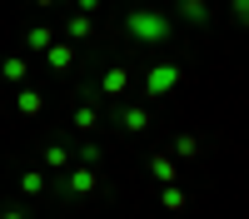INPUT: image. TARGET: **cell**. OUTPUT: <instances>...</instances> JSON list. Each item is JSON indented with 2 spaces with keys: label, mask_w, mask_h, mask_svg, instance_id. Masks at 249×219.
<instances>
[{
  "label": "cell",
  "mask_w": 249,
  "mask_h": 219,
  "mask_svg": "<svg viewBox=\"0 0 249 219\" xmlns=\"http://www.w3.org/2000/svg\"><path fill=\"white\" fill-rule=\"evenodd\" d=\"M45 65H50L55 75H65V70L75 65V45H65V40H55V45L45 50Z\"/></svg>",
  "instance_id": "52a82bcc"
},
{
  "label": "cell",
  "mask_w": 249,
  "mask_h": 219,
  "mask_svg": "<svg viewBox=\"0 0 249 219\" xmlns=\"http://www.w3.org/2000/svg\"><path fill=\"white\" fill-rule=\"evenodd\" d=\"M115 125L124 135H144V130H150V110H144V105H115Z\"/></svg>",
  "instance_id": "277c9868"
},
{
  "label": "cell",
  "mask_w": 249,
  "mask_h": 219,
  "mask_svg": "<svg viewBox=\"0 0 249 219\" xmlns=\"http://www.w3.org/2000/svg\"><path fill=\"white\" fill-rule=\"evenodd\" d=\"M184 80V70H179V60H150L144 65V75H140V95H150V100H164L175 85Z\"/></svg>",
  "instance_id": "7a4b0ae2"
},
{
  "label": "cell",
  "mask_w": 249,
  "mask_h": 219,
  "mask_svg": "<svg viewBox=\"0 0 249 219\" xmlns=\"http://www.w3.org/2000/svg\"><path fill=\"white\" fill-rule=\"evenodd\" d=\"M75 130H80V135H90V130H100V110H95V90H85V105L75 110Z\"/></svg>",
  "instance_id": "ba28073f"
},
{
  "label": "cell",
  "mask_w": 249,
  "mask_h": 219,
  "mask_svg": "<svg viewBox=\"0 0 249 219\" xmlns=\"http://www.w3.org/2000/svg\"><path fill=\"white\" fill-rule=\"evenodd\" d=\"M120 30L135 40L140 50H164L175 40V15H160V10H124V20H120Z\"/></svg>",
  "instance_id": "6da1fadb"
},
{
  "label": "cell",
  "mask_w": 249,
  "mask_h": 219,
  "mask_svg": "<svg viewBox=\"0 0 249 219\" xmlns=\"http://www.w3.org/2000/svg\"><path fill=\"white\" fill-rule=\"evenodd\" d=\"M164 209H184V189H175V185H164Z\"/></svg>",
  "instance_id": "ac0fdd59"
},
{
  "label": "cell",
  "mask_w": 249,
  "mask_h": 219,
  "mask_svg": "<svg viewBox=\"0 0 249 219\" xmlns=\"http://www.w3.org/2000/svg\"><path fill=\"white\" fill-rule=\"evenodd\" d=\"M50 45H55V30H50V25H35V30L25 35V50H50Z\"/></svg>",
  "instance_id": "5bb4252c"
},
{
  "label": "cell",
  "mask_w": 249,
  "mask_h": 219,
  "mask_svg": "<svg viewBox=\"0 0 249 219\" xmlns=\"http://www.w3.org/2000/svg\"><path fill=\"white\" fill-rule=\"evenodd\" d=\"M244 15H249V0H234V5H230V20H234V25H244Z\"/></svg>",
  "instance_id": "d6986e66"
},
{
  "label": "cell",
  "mask_w": 249,
  "mask_h": 219,
  "mask_svg": "<svg viewBox=\"0 0 249 219\" xmlns=\"http://www.w3.org/2000/svg\"><path fill=\"white\" fill-rule=\"evenodd\" d=\"M90 30H95V20H90V15H65V35H70V40H85Z\"/></svg>",
  "instance_id": "4fadbf2b"
},
{
  "label": "cell",
  "mask_w": 249,
  "mask_h": 219,
  "mask_svg": "<svg viewBox=\"0 0 249 219\" xmlns=\"http://www.w3.org/2000/svg\"><path fill=\"white\" fill-rule=\"evenodd\" d=\"M45 165H50V169H65V165H70V150H65V145H45Z\"/></svg>",
  "instance_id": "2e32d148"
},
{
  "label": "cell",
  "mask_w": 249,
  "mask_h": 219,
  "mask_svg": "<svg viewBox=\"0 0 249 219\" xmlns=\"http://www.w3.org/2000/svg\"><path fill=\"white\" fill-rule=\"evenodd\" d=\"M80 165H85V169L100 165V145H95V139H85V145H80Z\"/></svg>",
  "instance_id": "e0dca14e"
},
{
  "label": "cell",
  "mask_w": 249,
  "mask_h": 219,
  "mask_svg": "<svg viewBox=\"0 0 249 219\" xmlns=\"http://www.w3.org/2000/svg\"><path fill=\"white\" fill-rule=\"evenodd\" d=\"M15 105H20V115H40V110H45V95H40V90H20Z\"/></svg>",
  "instance_id": "7c38bea8"
},
{
  "label": "cell",
  "mask_w": 249,
  "mask_h": 219,
  "mask_svg": "<svg viewBox=\"0 0 249 219\" xmlns=\"http://www.w3.org/2000/svg\"><path fill=\"white\" fill-rule=\"evenodd\" d=\"M124 90H130V65H110V70H105V80H100V90H95V100H100V95L120 100Z\"/></svg>",
  "instance_id": "8992f818"
},
{
  "label": "cell",
  "mask_w": 249,
  "mask_h": 219,
  "mask_svg": "<svg viewBox=\"0 0 249 219\" xmlns=\"http://www.w3.org/2000/svg\"><path fill=\"white\" fill-rule=\"evenodd\" d=\"M100 10V0H80V15H95Z\"/></svg>",
  "instance_id": "ffe728a7"
},
{
  "label": "cell",
  "mask_w": 249,
  "mask_h": 219,
  "mask_svg": "<svg viewBox=\"0 0 249 219\" xmlns=\"http://www.w3.org/2000/svg\"><path fill=\"white\" fill-rule=\"evenodd\" d=\"M0 75H5L10 85H25V75H30V60H25V55H5V60H0Z\"/></svg>",
  "instance_id": "9c48e42d"
},
{
  "label": "cell",
  "mask_w": 249,
  "mask_h": 219,
  "mask_svg": "<svg viewBox=\"0 0 249 219\" xmlns=\"http://www.w3.org/2000/svg\"><path fill=\"white\" fill-rule=\"evenodd\" d=\"M195 154H199V139H195V135H175L170 159H195Z\"/></svg>",
  "instance_id": "8fae6325"
},
{
  "label": "cell",
  "mask_w": 249,
  "mask_h": 219,
  "mask_svg": "<svg viewBox=\"0 0 249 219\" xmlns=\"http://www.w3.org/2000/svg\"><path fill=\"white\" fill-rule=\"evenodd\" d=\"M45 189H50V194H60V199H80V194H95V189H100V169H85V165H80V169H70L65 179H50Z\"/></svg>",
  "instance_id": "3957f363"
},
{
  "label": "cell",
  "mask_w": 249,
  "mask_h": 219,
  "mask_svg": "<svg viewBox=\"0 0 249 219\" xmlns=\"http://www.w3.org/2000/svg\"><path fill=\"white\" fill-rule=\"evenodd\" d=\"M45 185H50V179L40 174V169H30V174H20V189H25V194H45Z\"/></svg>",
  "instance_id": "9a60e30c"
},
{
  "label": "cell",
  "mask_w": 249,
  "mask_h": 219,
  "mask_svg": "<svg viewBox=\"0 0 249 219\" xmlns=\"http://www.w3.org/2000/svg\"><path fill=\"white\" fill-rule=\"evenodd\" d=\"M0 219H25V214H20V209H5V214H0Z\"/></svg>",
  "instance_id": "44dd1931"
},
{
  "label": "cell",
  "mask_w": 249,
  "mask_h": 219,
  "mask_svg": "<svg viewBox=\"0 0 249 219\" xmlns=\"http://www.w3.org/2000/svg\"><path fill=\"white\" fill-rule=\"evenodd\" d=\"M150 174L160 179V185H175V179H179V165H175L170 154H155V159H150Z\"/></svg>",
  "instance_id": "30bf717a"
},
{
  "label": "cell",
  "mask_w": 249,
  "mask_h": 219,
  "mask_svg": "<svg viewBox=\"0 0 249 219\" xmlns=\"http://www.w3.org/2000/svg\"><path fill=\"white\" fill-rule=\"evenodd\" d=\"M175 15L184 20V25H195V30H204V25H210V20H214L210 0H179V5H175Z\"/></svg>",
  "instance_id": "5b68a950"
},
{
  "label": "cell",
  "mask_w": 249,
  "mask_h": 219,
  "mask_svg": "<svg viewBox=\"0 0 249 219\" xmlns=\"http://www.w3.org/2000/svg\"><path fill=\"white\" fill-rule=\"evenodd\" d=\"M35 5H40V10H50V5H55V0H35Z\"/></svg>",
  "instance_id": "7402d4cb"
}]
</instances>
